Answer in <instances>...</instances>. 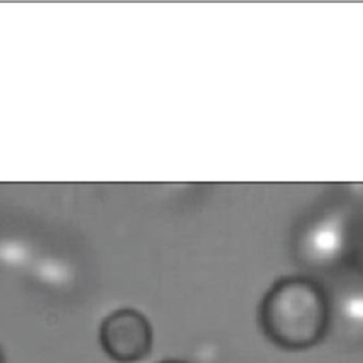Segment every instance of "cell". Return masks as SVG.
Listing matches in <instances>:
<instances>
[{"label":"cell","instance_id":"obj_3","mask_svg":"<svg viewBox=\"0 0 363 363\" xmlns=\"http://www.w3.org/2000/svg\"><path fill=\"white\" fill-rule=\"evenodd\" d=\"M305 248L318 262L333 259L342 248V228L330 220L316 224L305 238Z\"/></svg>","mask_w":363,"mask_h":363},{"label":"cell","instance_id":"obj_1","mask_svg":"<svg viewBox=\"0 0 363 363\" xmlns=\"http://www.w3.org/2000/svg\"><path fill=\"white\" fill-rule=\"evenodd\" d=\"M258 322L272 345L285 350L309 349L328 332L329 298L323 288L309 278H282L264 295Z\"/></svg>","mask_w":363,"mask_h":363},{"label":"cell","instance_id":"obj_2","mask_svg":"<svg viewBox=\"0 0 363 363\" xmlns=\"http://www.w3.org/2000/svg\"><path fill=\"white\" fill-rule=\"evenodd\" d=\"M99 343L112 360L135 363L150 353L153 329L142 312L133 308H121L106 315L101 322Z\"/></svg>","mask_w":363,"mask_h":363},{"label":"cell","instance_id":"obj_5","mask_svg":"<svg viewBox=\"0 0 363 363\" xmlns=\"http://www.w3.org/2000/svg\"><path fill=\"white\" fill-rule=\"evenodd\" d=\"M0 363H4V354H3L1 347H0Z\"/></svg>","mask_w":363,"mask_h":363},{"label":"cell","instance_id":"obj_4","mask_svg":"<svg viewBox=\"0 0 363 363\" xmlns=\"http://www.w3.org/2000/svg\"><path fill=\"white\" fill-rule=\"evenodd\" d=\"M159 363H189L186 360H180V359H166V360H162Z\"/></svg>","mask_w":363,"mask_h":363}]
</instances>
